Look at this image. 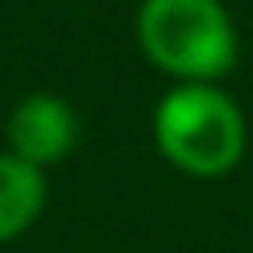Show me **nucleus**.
Returning <instances> with one entry per match:
<instances>
[{
  "label": "nucleus",
  "mask_w": 253,
  "mask_h": 253,
  "mask_svg": "<svg viewBox=\"0 0 253 253\" xmlns=\"http://www.w3.org/2000/svg\"><path fill=\"white\" fill-rule=\"evenodd\" d=\"M133 36L173 84H218L240 58V31L222 0H142Z\"/></svg>",
  "instance_id": "nucleus-1"
},
{
  "label": "nucleus",
  "mask_w": 253,
  "mask_h": 253,
  "mask_svg": "<svg viewBox=\"0 0 253 253\" xmlns=\"http://www.w3.org/2000/svg\"><path fill=\"white\" fill-rule=\"evenodd\" d=\"M151 138L187 178H227L245 160L249 125L222 84H173L151 111Z\"/></svg>",
  "instance_id": "nucleus-2"
},
{
  "label": "nucleus",
  "mask_w": 253,
  "mask_h": 253,
  "mask_svg": "<svg viewBox=\"0 0 253 253\" xmlns=\"http://www.w3.org/2000/svg\"><path fill=\"white\" fill-rule=\"evenodd\" d=\"M80 138V120L71 111L67 98L58 93H27L13 102L9 120H4V151H13L18 160L44 169V165H58Z\"/></svg>",
  "instance_id": "nucleus-3"
},
{
  "label": "nucleus",
  "mask_w": 253,
  "mask_h": 253,
  "mask_svg": "<svg viewBox=\"0 0 253 253\" xmlns=\"http://www.w3.org/2000/svg\"><path fill=\"white\" fill-rule=\"evenodd\" d=\"M44 200H49L44 169L18 160L13 151H0V245L18 240L44 213Z\"/></svg>",
  "instance_id": "nucleus-4"
}]
</instances>
